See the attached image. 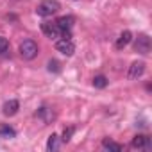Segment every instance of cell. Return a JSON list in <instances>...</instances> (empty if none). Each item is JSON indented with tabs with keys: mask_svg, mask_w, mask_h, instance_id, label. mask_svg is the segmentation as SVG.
<instances>
[{
	"mask_svg": "<svg viewBox=\"0 0 152 152\" xmlns=\"http://www.w3.org/2000/svg\"><path fill=\"white\" fill-rule=\"evenodd\" d=\"M59 9H61V6H59L57 0H41L36 7V15L43 16V18H48V16L56 15Z\"/></svg>",
	"mask_w": 152,
	"mask_h": 152,
	"instance_id": "1",
	"label": "cell"
},
{
	"mask_svg": "<svg viewBox=\"0 0 152 152\" xmlns=\"http://www.w3.org/2000/svg\"><path fill=\"white\" fill-rule=\"evenodd\" d=\"M18 52H20V56H22L23 59L31 61V59H34V57L38 56L39 47H38V43H36L34 39H23V41L20 43V47H18Z\"/></svg>",
	"mask_w": 152,
	"mask_h": 152,
	"instance_id": "2",
	"label": "cell"
},
{
	"mask_svg": "<svg viewBox=\"0 0 152 152\" xmlns=\"http://www.w3.org/2000/svg\"><path fill=\"white\" fill-rule=\"evenodd\" d=\"M73 16H61L56 20V25L61 31V38H68L72 39V27H73Z\"/></svg>",
	"mask_w": 152,
	"mask_h": 152,
	"instance_id": "3",
	"label": "cell"
},
{
	"mask_svg": "<svg viewBox=\"0 0 152 152\" xmlns=\"http://www.w3.org/2000/svg\"><path fill=\"white\" fill-rule=\"evenodd\" d=\"M134 50L141 56H147L150 52V38L147 34H138V38H134Z\"/></svg>",
	"mask_w": 152,
	"mask_h": 152,
	"instance_id": "4",
	"label": "cell"
},
{
	"mask_svg": "<svg viewBox=\"0 0 152 152\" xmlns=\"http://www.w3.org/2000/svg\"><path fill=\"white\" fill-rule=\"evenodd\" d=\"M56 50L61 52L63 56L70 57V56H73V52H75V43H73L72 39H68V38H61V39L56 41Z\"/></svg>",
	"mask_w": 152,
	"mask_h": 152,
	"instance_id": "5",
	"label": "cell"
},
{
	"mask_svg": "<svg viewBox=\"0 0 152 152\" xmlns=\"http://www.w3.org/2000/svg\"><path fill=\"white\" fill-rule=\"evenodd\" d=\"M145 68H147V64H145L143 61H134V63L129 66L127 79H129V81H136V79H140L141 75L145 73Z\"/></svg>",
	"mask_w": 152,
	"mask_h": 152,
	"instance_id": "6",
	"label": "cell"
},
{
	"mask_svg": "<svg viewBox=\"0 0 152 152\" xmlns=\"http://www.w3.org/2000/svg\"><path fill=\"white\" fill-rule=\"evenodd\" d=\"M41 31H43V34H45L48 39H57V38H61V31H59V27L56 25V22H43V23H41Z\"/></svg>",
	"mask_w": 152,
	"mask_h": 152,
	"instance_id": "7",
	"label": "cell"
},
{
	"mask_svg": "<svg viewBox=\"0 0 152 152\" xmlns=\"http://www.w3.org/2000/svg\"><path fill=\"white\" fill-rule=\"evenodd\" d=\"M131 147L132 148H138V150H150L152 143H150V138L145 136V134H136L131 141Z\"/></svg>",
	"mask_w": 152,
	"mask_h": 152,
	"instance_id": "8",
	"label": "cell"
},
{
	"mask_svg": "<svg viewBox=\"0 0 152 152\" xmlns=\"http://www.w3.org/2000/svg\"><path fill=\"white\" fill-rule=\"evenodd\" d=\"M132 41V32L131 31H124L118 38H116V43H115V47L118 48V50H124L129 43Z\"/></svg>",
	"mask_w": 152,
	"mask_h": 152,
	"instance_id": "9",
	"label": "cell"
},
{
	"mask_svg": "<svg viewBox=\"0 0 152 152\" xmlns=\"http://www.w3.org/2000/svg\"><path fill=\"white\" fill-rule=\"evenodd\" d=\"M18 109H20V102H18V100H7V102L2 106V111H4L6 116H15V115L18 113Z\"/></svg>",
	"mask_w": 152,
	"mask_h": 152,
	"instance_id": "10",
	"label": "cell"
},
{
	"mask_svg": "<svg viewBox=\"0 0 152 152\" xmlns=\"http://www.w3.org/2000/svg\"><path fill=\"white\" fill-rule=\"evenodd\" d=\"M102 148H106V150H111V152H122L124 150V145H120V143H116V141H113V140H104L102 141Z\"/></svg>",
	"mask_w": 152,
	"mask_h": 152,
	"instance_id": "11",
	"label": "cell"
},
{
	"mask_svg": "<svg viewBox=\"0 0 152 152\" xmlns=\"http://www.w3.org/2000/svg\"><path fill=\"white\" fill-rule=\"evenodd\" d=\"M59 148V136L57 134H50L48 141H47V150L48 152H56Z\"/></svg>",
	"mask_w": 152,
	"mask_h": 152,
	"instance_id": "12",
	"label": "cell"
},
{
	"mask_svg": "<svg viewBox=\"0 0 152 152\" xmlns=\"http://www.w3.org/2000/svg\"><path fill=\"white\" fill-rule=\"evenodd\" d=\"M107 84H109V81H107L106 75H95V77H93V86H95V88L102 90V88H106Z\"/></svg>",
	"mask_w": 152,
	"mask_h": 152,
	"instance_id": "13",
	"label": "cell"
},
{
	"mask_svg": "<svg viewBox=\"0 0 152 152\" xmlns=\"http://www.w3.org/2000/svg\"><path fill=\"white\" fill-rule=\"evenodd\" d=\"M0 136L11 140V138H15V136H16V132H15V129H13V127H9V125H2V127H0Z\"/></svg>",
	"mask_w": 152,
	"mask_h": 152,
	"instance_id": "14",
	"label": "cell"
},
{
	"mask_svg": "<svg viewBox=\"0 0 152 152\" xmlns=\"http://www.w3.org/2000/svg\"><path fill=\"white\" fill-rule=\"evenodd\" d=\"M7 50H9V41L0 36V54H6Z\"/></svg>",
	"mask_w": 152,
	"mask_h": 152,
	"instance_id": "15",
	"label": "cell"
},
{
	"mask_svg": "<svg viewBox=\"0 0 152 152\" xmlns=\"http://www.w3.org/2000/svg\"><path fill=\"white\" fill-rule=\"evenodd\" d=\"M73 131H75L73 127H68V129H64V132H63V138H61V140H63V141H70V138H72Z\"/></svg>",
	"mask_w": 152,
	"mask_h": 152,
	"instance_id": "16",
	"label": "cell"
},
{
	"mask_svg": "<svg viewBox=\"0 0 152 152\" xmlns=\"http://www.w3.org/2000/svg\"><path fill=\"white\" fill-rule=\"evenodd\" d=\"M48 70H50V72H52V70H54V72H59V63H57V61H48Z\"/></svg>",
	"mask_w": 152,
	"mask_h": 152,
	"instance_id": "17",
	"label": "cell"
}]
</instances>
